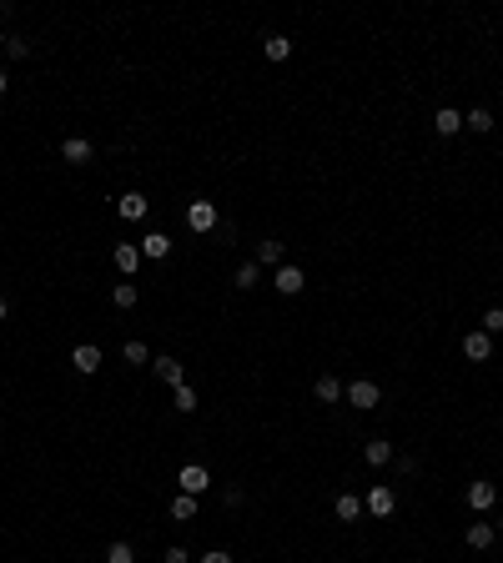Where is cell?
<instances>
[{
	"mask_svg": "<svg viewBox=\"0 0 503 563\" xmlns=\"http://www.w3.org/2000/svg\"><path fill=\"white\" fill-rule=\"evenodd\" d=\"M272 287L282 292V297H297V292L307 287V277H302V267H277V277H272Z\"/></svg>",
	"mask_w": 503,
	"mask_h": 563,
	"instance_id": "obj_1",
	"label": "cell"
},
{
	"mask_svg": "<svg viewBox=\"0 0 503 563\" xmlns=\"http://www.w3.org/2000/svg\"><path fill=\"white\" fill-rule=\"evenodd\" d=\"M187 227H192V232H211V227H216V206H211V201H192V206H187Z\"/></svg>",
	"mask_w": 503,
	"mask_h": 563,
	"instance_id": "obj_2",
	"label": "cell"
},
{
	"mask_svg": "<svg viewBox=\"0 0 503 563\" xmlns=\"http://www.w3.org/2000/svg\"><path fill=\"white\" fill-rule=\"evenodd\" d=\"M206 488H211V473H206L201 463H187V468H182V493L197 498V493H206Z\"/></svg>",
	"mask_w": 503,
	"mask_h": 563,
	"instance_id": "obj_3",
	"label": "cell"
},
{
	"mask_svg": "<svg viewBox=\"0 0 503 563\" xmlns=\"http://www.w3.org/2000/svg\"><path fill=\"white\" fill-rule=\"evenodd\" d=\"M393 503H398V498H393V488H382V483H377V488L367 493L363 508H367V513H377V518H387V513H393Z\"/></svg>",
	"mask_w": 503,
	"mask_h": 563,
	"instance_id": "obj_4",
	"label": "cell"
},
{
	"mask_svg": "<svg viewBox=\"0 0 503 563\" xmlns=\"http://www.w3.org/2000/svg\"><path fill=\"white\" fill-rule=\"evenodd\" d=\"M348 398H353V408H377L382 392H377V382H367V377H363V382H353V387H348Z\"/></svg>",
	"mask_w": 503,
	"mask_h": 563,
	"instance_id": "obj_5",
	"label": "cell"
},
{
	"mask_svg": "<svg viewBox=\"0 0 503 563\" xmlns=\"http://www.w3.org/2000/svg\"><path fill=\"white\" fill-rule=\"evenodd\" d=\"M493 498H498V488H493V483H483V478L468 488V503H473L478 513H488V508H493Z\"/></svg>",
	"mask_w": 503,
	"mask_h": 563,
	"instance_id": "obj_6",
	"label": "cell"
},
{
	"mask_svg": "<svg viewBox=\"0 0 503 563\" xmlns=\"http://www.w3.org/2000/svg\"><path fill=\"white\" fill-rule=\"evenodd\" d=\"M116 211H121L126 221H141L151 206H146V196H141V191H131V196H121V201H116Z\"/></svg>",
	"mask_w": 503,
	"mask_h": 563,
	"instance_id": "obj_7",
	"label": "cell"
},
{
	"mask_svg": "<svg viewBox=\"0 0 503 563\" xmlns=\"http://www.w3.org/2000/svg\"><path fill=\"white\" fill-rule=\"evenodd\" d=\"M71 362H76V372H96V367H101V347H91V342H81V347L71 352Z\"/></svg>",
	"mask_w": 503,
	"mask_h": 563,
	"instance_id": "obj_8",
	"label": "cell"
},
{
	"mask_svg": "<svg viewBox=\"0 0 503 563\" xmlns=\"http://www.w3.org/2000/svg\"><path fill=\"white\" fill-rule=\"evenodd\" d=\"M166 252H172V237H166V232H151V237L141 242V257H151V262H161Z\"/></svg>",
	"mask_w": 503,
	"mask_h": 563,
	"instance_id": "obj_9",
	"label": "cell"
},
{
	"mask_svg": "<svg viewBox=\"0 0 503 563\" xmlns=\"http://www.w3.org/2000/svg\"><path fill=\"white\" fill-rule=\"evenodd\" d=\"M151 367H156V377H161V382H172V387H182V362H177V357H156Z\"/></svg>",
	"mask_w": 503,
	"mask_h": 563,
	"instance_id": "obj_10",
	"label": "cell"
},
{
	"mask_svg": "<svg viewBox=\"0 0 503 563\" xmlns=\"http://www.w3.org/2000/svg\"><path fill=\"white\" fill-rule=\"evenodd\" d=\"M61 156H66V161H76V166H81V161H91V141H86V136H71V141H66V146H61Z\"/></svg>",
	"mask_w": 503,
	"mask_h": 563,
	"instance_id": "obj_11",
	"label": "cell"
},
{
	"mask_svg": "<svg viewBox=\"0 0 503 563\" xmlns=\"http://www.w3.org/2000/svg\"><path fill=\"white\" fill-rule=\"evenodd\" d=\"M463 352H468L473 362H483V357L493 352V342H488V332H473V337H468V342H463Z\"/></svg>",
	"mask_w": 503,
	"mask_h": 563,
	"instance_id": "obj_12",
	"label": "cell"
},
{
	"mask_svg": "<svg viewBox=\"0 0 503 563\" xmlns=\"http://www.w3.org/2000/svg\"><path fill=\"white\" fill-rule=\"evenodd\" d=\"M363 458H367L372 468H382V463H393V442H367V447H363Z\"/></svg>",
	"mask_w": 503,
	"mask_h": 563,
	"instance_id": "obj_13",
	"label": "cell"
},
{
	"mask_svg": "<svg viewBox=\"0 0 503 563\" xmlns=\"http://www.w3.org/2000/svg\"><path fill=\"white\" fill-rule=\"evenodd\" d=\"M458 126H463L458 111H438V116H433V131H438V136H453Z\"/></svg>",
	"mask_w": 503,
	"mask_h": 563,
	"instance_id": "obj_14",
	"label": "cell"
},
{
	"mask_svg": "<svg viewBox=\"0 0 503 563\" xmlns=\"http://www.w3.org/2000/svg\"><path fill=\"white\" fill-rule=\"evenodd\" d=\"M116 267H121V272H136V267H141V247L121 242V247H116Z\"/></svg>",
	"mask_w": 503,
	"mask_h": 563,
	"instance_id": "obj_15",
	"label": "cell"
},
{
	"mask_svg": "<svg viewBox=\"0 0 503 563\" xmlns=\"http://www.w3.org/2000/svg\"><path fill=\"white\" fill-rule=\"evenodd\" d=\"M493 543V523H468V548H488Z\"/></svg>",
	"mask_w": 503,
	"mask_h": 563,
	"instance_id": "obj_16",
	"label": "cell"
},
{
	"mask_svg": "<svg viewBox=\"0 0 503 563\" xmlns=\"http://www.w3.org/2000/svg\"><path fill=\"white\" fill-rule=\"evenodd\" d=\"M172 518H197V498L192 493H177L172 498Z\"/></svg>",
	"mask_w": 503,
	"mask_h": 563,
	"instance_id": "obj_17",
	"label": "cell"
},
{
	"mask_svg": "<svg viewBox=\"0 0 503 563\" xmlns=\"http://www.w3.org/2000/svg\"><path fill=\"white\" fill-rule=\"evenodd\" d=\"M358 513H363V498H353V493H343V498H338V518H343V523H353Z\"/></svg>",
	"mask_w": 503,
	"mask_h": 563,
	"instance_id": "obj_18",
	"label": "cell"
},
{
	"mask_svg": "<svg viewBox=\"0 0 503 563\" xmlns=\"http://www.w3.org/2000/svg\"><path fill=\"white\" fill-rule=\"evenodd\" d=\"M317 398H322V403H338V398H343V382H338V377H317Z\"/></svg>",
	"mask_w": 503,
	"mask_h": 563,
	"instance_id": "obj_19",
	"label": "cell"
},
{
	"mask_svg": "<svg viewBox=\"0 0 503 563\" xmlns=\"http://www.w3.org/2000/svg\"><path fill=\"white\" fill-rule=\"evenodd\" d=\"M267 55H272V61H287V55H292V40H287V35H267Z\"/></svg>",
	"mask_w": 503,
	"mask_h": 563,
	"instance_id": "obj_20",
	"label": "cell"
},
{
	"mask_svg": "<svg viewBox=\"0 0 503 563\" xmlns=\"http://www.w3.org/2000/svg\"><path fill=\"white\" fill-rule=\"evenodd\" d=\"M136 297H141V292H136V282H121V287L111 292V302H116V307H136Z\"/></svg>",
	"mask_w": 503,
	"mask_h": 563,
	"instance_id": "obj_21",
	"label": "cell"
},
{
	"mask_svg": "<svg viewBox=\"0 0 503 563\" xmlns=\"http://www.w3.org/2000/svg\"><path fill=\"white\" fill-rule=\"evenodd\" d=\"M257 282H262V272H257V262H247V267H237V287H257Z\"/></svg>",
	"mask_w": 503,
	"mask_h": 563,
	"instance_id": "obj_22",
	"label": "cell"
},
{
	"mask_svg": "<svg viewBox=\"0 0 503 563\" xmlns=\"http://www.w3.org/2000/svg\"><path fill=\"white\" fill-rule=\"evenodd\" d=\"M106 563H136V548H131V543H111Z\"/></svg>",
	"mask_w": 503,
	"mask_h": 563,
	"instance_id": "obj_23",
	"label": "cell"
},
{
	"mask_svg": "<svg viewBox=\"0 0 503 563\" xmlns=\"http://www.w3.org/2000/svg\"><path fill=\"white\" fill-rule=\"evenodd\" d=\"M172 403H177V413H192V408H197V392H192V387H187V382H182V387H177V398H172Z\"/></svg>",
	"mask_w": 503,
	"mask_h": 563,
	"instance_id": "obj_24",
	"label": "cell"
},
{
	"mask_svg": "<svg viewBox=\"0 0 503 563\" xmlns=\"http://www.w3.org/2000/svg\"><path fill=\"white\" fill-rule=\"evenodd\" d=\"M463 126H473V131H493V116H488V111H473V116H463Z\"/></svg>",
	"mask_w": 503,
	"mask_h": 563,
	"instance_id": "obj_25",
	"label": "cell"
},
{
	"mask_svg": "<svg viewBox=\"0 0 503 563\" xmlns=\"http://www.w3.org/2000/svg\"><path fill=\"white\" fill-rule=\"evenodd\" d=\"M126 362H151V352H146V342H126Z\"/></svg>",
	"mask_w": 503,
	"mask_h": 563,
	"instance_id": "obj_26",
	"label": "cell"
},
{
	"mask_svg": "<svg viewBox=\"0 0 503 563\" xmlns=\"http://www.w3.org/2000/svg\"><path fill=\"white\" fill-rule=\"evenodd\" d=\"M483 327H488V332H503V307H488V312H483Z\"/></svg>",
	"mask_w": 503,
	"mask_h": 563,
	"instance_id": "obj_27",
	"label": "cell"
},
{
	"mask_svg": "<svg viewBox=\"0 0 503 563\" xmlns=\"http://www.w3.org/2000/svg\"><path fill=\"white\" fill-rule=\"evenodd\" d=\"M262 262H282V242H262Z\"/></svg>",
	"mask_w": 503,
	"mask_h": 563,
	"instance_id": "obj_28",
	"label": "cell"
},
{
	"mask_svg": "<svg viewBox=\"0 0 503 563\" xmlns=\"http://www.w3.org/2000/svg\"><path fill=\"white\" fill-rule=\"evenodd\" d=\"M201 563H232V553H227V548H206V558H201Z\"/></svg>",
	"mask_w": 503,
	"mask_h": 563,
	"instance_id": "obj_29",
	"label": "cell"
},
{
	"mask_svg": "<svg viewBox=\"0 0 503 563\" xmlns=\"http://www.w3.org/2000/svg\"><path fill=\"white\" fill-rule=\"evenodd\" d=\"M166 563H187V548H166Z\"/></svg>",
	"mask_w": 503,
	"mask_h": 563,
	"instance_id": "obj_30",
	"label": "cell"
},
{
	"mask_svg": "<svg viewBox=\"0 0 503 563\" xmlns=\"http://www.w3.org/2000/svg\"><path fill=\"white\" fill-rule=\"evenodd\" d=\"M6 312H11V307H6V297H0V322H6Z\"/></svg>",
	"mask_w": 503,
	"mask_h": 563,
	"instance_id": "obj_31",
	"label": "cell"
},
{
	"mask_svg": "<svg viewBox=\"0 0 503 563\" xmlns=\"http://www.w3.org/2000/svg\"><path fill=\"white\" fill-rule=\"evenodd\" d=\"M0 96H6V71H0Z\"/></svg>",
	"mask_w": 503,
	"mask_h": 563,
	"instance_id": "obj_32",
	"label": "cell"
},
{
	"mask_svg": "<svg viewBox=\"0 0 503 563\" xmlns=\"http://www.w3.org/2000/svg\"><path fill=\"white\" fill-rule=\"evenodd\" d=\"M0 45H6V35H0Z\"/></svg>",
	"mask_w": 503,
	"mask_h": 563,
	"instance_id": "obj_33",
	"label": "cell"
}]
</instances>
